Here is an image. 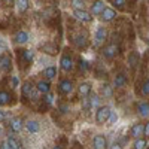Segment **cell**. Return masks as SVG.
<instances>
[{
  "label": "cell",
  "mask_w": 149,
  "mask_h": 149,
  "mask_svg": "<svg viewBox=\"0 0 149 149\" xmlns=\"http://www.w3.org/2000/svg\"><path fill=\"white\" fill-rule=\"evenodd\" d=\"M82 104H84V109H85V110L91 109V104H90V98H88V97H84V98H82Z\"/></svg>",
  "instance_id": "cell-36"
},
{
  "label": "cell",
  "mask_w": 149,
  "mask_h": 149,
  "mask_svg": "<svg viewBox=\"0 0 149 149\" xmlns=\"http://www.w3.org/2000/svg\"><path fill=\"white\" fill-rule=\"evenodd\" d=\"M6 143H8L9 149H21V143H19V140L15 139V137H12V136L6 139Z\"/></svg>",
  "instance_id": "cell-24"
},
{
  "label": "cell",
  "mask_w": 149,
  "mask_h": 149,
  "mask_svg": "<svg viewBox=\"0 0 149 149\" xmlns=\"http://www.w3.org/2000/svg\"><path fill=\"white\" fill-rule=\"evenodd\" d=\"M67 109H69V107H67V104H61V106H60L61 113H66V112H67Z\"/></svg>",
  "instance_id": "cell-39"
},
{
  "label": "cell",
  "mask_w": 149,
  "mask_h": 149,
  "mask_svg": "<svg viewBox=\"0 0 149 149\" xmlns=\"http://www.w3.org/2000/svg\"><path fill=\"white\" fill-rule=\"evenodd\" d=\"M74 43H76L78 48H85V46H86V39H85V36L78 34L76 37H74Z\"/></svg>",
  "instance_id": "cell-29"
},
{
  "label": "cell",
  "mask_w": 149,
  "mask_h": 149,
  "mask_svg": "<svg viewBox=\"0 0 149 149\" xmlns=\"http://www.w3.org/2000/svg\"><path fill=\"white\" fill-rule=\"evenodd\" d=\"M78 93L79 95L84 98V97H88L91 94V84L90 82H82L79 86H78Z\"/></svg>",
  "instance_id": "cell-16"
},
{
  "label": "cell",
  "mask_w": 149,
  "mask_h": 149,
  "mask_svg": "<svg viewBox=\"0 0 149 149\" xmlns=\"http://www.w3.org/2000/svg\"><path fill=\"white\" fill-rule=\"evenodd\" d=\"M143 128H145V124L139 122V124H134L130 130V136L134 139H140V136L143 134Z\"/></svg>",
  "instance_id": "cell-12"
},
{
  "label": "cell",
  "mask_w": 149,
  "mask_h": 149,
  "mask_svg": "<svg viewBox=\"0 0 149 149\" xmlns=\"http://www.w3.org/2000/svg\"><path fill=\"white\" fill-rule=\"evenodd\" d=\"M15 5H17V10L21 12V14H22V12H26L29 9V6H30L27 0H19V2H15Z\"/></svg>",
  "instance_id": "cell-25"
},
{
  "label": "cell",
  "mask_w": 149,
  "mask_h": 149,
  "mask_svg": "<svg viewBox=\"0 0 149 149\" xmlns=\"http://www.w3.org/2000/svg\"><path fill=\"white\" fill-rule=\"evenodd\" d=\"M106 39V29L104 27H97L95 34H94V45L98 46L100 43H103Z\"/></svg>",
  "instance_id": "cell-9"
},
{
  "label": "cell",
  "mask_w": 149,
  "mask_h": 149,
  "mask_svg": "<svg viewBox=\"0 0 149 149\" xmlns=\"http://www.w3.org/2000/svg\"><path fill=\"white\" fill-rule=\"evenodd\" d=\"M110 124H115L116 121H118V115L115 113V112L113 110H110V115H109V119H107Z\"/></svg>",
  "instance_id": "cell-33"
},
{
  "label": "cell",
  "mask_w": 149,
  "mask_h": 149,
  "mask_svg": "<svg viewBox=\"0 0 149 149\" xmlns=\"http://www.w3.org/2000/svg\"><path fill=\"white\" fill-rule=\"evenodd\" d=\"M125 0H113V2H112V5H113L116 9H119V10H124L125 9Z\"/></svg>",
  "instance_id": "cell-30"
},
{
  "label": "cell",
  "mask_w": 149,
  "mask_h": 149,
  "mask_svg": "<svg viewBox=\"0 0 149 149\" xmlns=\"http://www.w3.org/2000/svg\"><path fill=\"white\" fill-rule=\"evenodd\" d=\"M0 70L9 73L12 70V58L8 54H2L0 55Z\"/></svg>",
  "instance_id": "cell-3"
},
{
  "label": "cell",
  "mask_w": 149,
  "mask_h": 149,
  "mask_svg": "<svg viewBox=\"0 0 149 149\" xmlns=\"http://www.w3.org/2000/svg\"><path fill=\"white\" fill-rule=\"evenodd\" d=\"M34 90H36V86H33V84L30 81H26L21 85V95L22 97H30Z\"/></svg>",
  "instance_id": "cell-13"
},
{
  "label": "cell",
  "mask_w": 149,
  "mask_h": 149,
  "mask_svg": "<svg viewBox=\"0 0 149 149\" xmlns=\"http://www.w3.org/2000/svg\"><path fill=\"white\" fill-rule=\"evenodd\" d=\"M43 74H45L46 81L54 79V78L57 76V67H55V66H49V67H46L45 72H43Z\"/></svg>",
  "instance_id": "cell-20"
},
{
  "label": "cell",
  "mask_w": 149,
  "mask_h": 149,
  "mask_svg": "<svg viewBox=\"0 0 149 149\" xmlns=\"http://www.w3.org/2000/svg\"><path fill=\"white\" fill-rule=\"evenodd\" d=\"M110 115V107L109 106H98L95 110V121L97 124H104L109 119Z\"/></svg>",
  "instance_id": "cell-1"
},
{
  "label": "cell",
  "mask_w": 149,
  "mask_h": 149,
  "mask_svg": "<svg viewBox=\"0 0 149 149\" xmlns=\"http://www.w3.org/2000/svg\"><path fill=\"white\" fill-rule=\"evenodd\" d=\"M142 94L143 95H149V79H146L142 85Z\"/></svg>",
  "instance_id": "cell-32"
},
{
  "label": "cell",
  "mask_w": 149,
  "mask_h": 149,
  "mask_svg": "<svg viewBox=\"0 0 149 149\" xmlns=\"http://www.w3.org/2000/svg\"><path fill=\"white\" fill-rule=\"evenodd\" d=\"M5 118H6V115L3 113V112H2V110H0V122H2V121H3Z\"/></svg>",
  "instance_id": "cell-43"
},
{
  "label": "cell",
  "mask_w": 149,
  "mask_h": 149,
  "mask_svg": "<svg viewBox=\"0 0 149 149\" xmlns=\"http://www.w3.org/2000/svg\"><path fill=\"white\" fill-rule=\"evenodd\" d=\"M14 39H15V43H18V45H24V43H27V42H29V33H27V31H24V30H19V31L15 33Z\"/></svg>",
  "instance_id": "cell-14"
},
{
  "label": "cell",
  "mask_w": 149,
  "mask_h": 149,
  "mask_svg": "<svg viewBox=\"0 0 149 149\" xmlns=\"http://www.w3.org/2000/svg\"><path fill=\"white\" fill-rule=\"evenodd\" d=\"M10 84H12V88H17V86H18V78L17 76H12Z\"/></svg>",
  "instance_id": "cell-37"
},
{
  "label": "cell",
  "mask_w": 149,
  "mask_h": 149,
  "mask_svg": "<svg viewBox=\"0 0 149 149\" xmlns=\"http://www.w3.org/2000/svg\"><path fill=\"white\" fill-rule=\"evenodd\" d=\"M137 113L140 116H143V118L149 116V103H145V102L139 103L137 104Z\"/></svg>",
  "instance_id": "cell-19"
},
{
  "label": "cell",
  "mask_w": 149,
  "mask_h": 149,
  "mask_svg": "<svg viewBox=\"0 0 149 149\" xmlns=\"http://www.w3.org/2000/svg\"><path fill=\"white\" fill-rule=\"evenodd\" d=\"M125 84H127V76L124 73H118L113 79V85L116 88H122V86H125Z\"/></svg>",
  "instance_id": "cell-18"
},
{
  "label": "cell",
  "mask_w": 149,
  "mask_h": 149,
  "mask_svg": "<svg viewBox=\"0 0 149 149\" xmlns=\"http://www.w3.org/2000/svg\"><path fill=\"white\" fill-rule=\"evenodd\" d=\"M52 149H64V148H63V146H58V145H57V146H54Z\"/></svg>",
  "instance_id": "cell-45"
},
{
  "label": "cell",
  "mask_w": 149,
  "mask_h": 149,
  "mask_svg": "<svg viewBox=\"0 0 149 149\" xmlns=\"http://www.w3.org/2000/svg\"><path fill=\"white\" fill-rule=\"evenodd\" d=\"M143 134L146 136V137H149V121L145 124V128H143Z\"/></svg>",
  "instance_id": "cell-38"
},
{
  "label": "cell",
  "mask_w": 149,
  "mask_h": 149,
  "mask_svg": "<svg viewBox=\"0 0 149 149\" xmlns=\"http://www.w3.org/2000/svg\"><path fill=\"white\" fill-rule=\"evenodd\" d=\"M10 98H12L10 94H9L8 91L2 90V91H0V106H6V104H9Z\"/></svg>",
  "instance_id": "cell-23"
},
{
  "label": "cell",
  "mask_w": 149,
  "mask_h": 149,
  "mask_svg": "<svg viewBox=\"0 0 149 149\" xmlns=\"http://www.w3.org/2000/svg\"><path fill=\"white\" fill-rule=\"evenodd\" d=\"M73 15L76 19L82 21V22H91L93 21V15L90 14V12H86L84 9H76V10H73Z\"/></svg>",
  "instance_id": "cell-4"
},
{
  "label": "cell",
  "mask_w": 149,
  "mask_h": 149,
  "mask_svg": "<svg viewBox=\"0 0 149 149\" xmlns=\"http://www.w3.org/2000/svg\"><path fill=\"white\" fill-rule=\"evenodd\" d=\"M9 127H10L12 133H21V130L24 128V122L21 118H12L9 122Z\"/></svg>",
  "instance_id": "cell-10"
},
{
  "label": "cell",
  "mask_w": 149,
  "mask_h": 149,
  "mask_svg": "<svg viewBox=\"0 0 149 149\" xmlns=\"http://www.w3.org/2000/svg\"><path fill=\"white\" fill-rule=\"evenodd\" d=\"M72 5H73L74 10H76V9H84V2H79V0H73Z\"/></svg>",
  "instance_id": "cell-35"
},
{
  "label": "cell",
  "mask_w": 149,
  "mask_h": 149,
  "mask_svg": "<svg viewBox=\"0 0 149 149\" xmlns=\"http://www.w3.org/2000/svg\"><path fill=\"white\" fill-rule=\"evenodd\" d=\"M146 146H148L146 139H143V137L136 139V142H134V149H146Z\"/></svg>",
  "instance_id": "cell-28"
},
{
  "label": "cell",
  "mask_w": 149,
  "mask_h": 149,
  "mask_svg": "<svg viewBox=\"0 0 149 149\" xmlns=\"http://www.w3.org/2000/svg\"><path fill=\"white\" fill-rule=\"evenodd\" d=\"M104 8H106V6H104V2H102V0L94 2L93 6H91V14H93V15H100Z\"/></svg>",
  "instance_id": "cell-17"
},
{
  "label": "cell",
  "mask_w": 149,
  "mask_h": 149,
  "mask_svg": "<svg viewBox=\"0 0 149 149\" xmlns=\"http://www.w3.org/2000/svg\"><path fill=\"white\" fill-rule=\"evenodd\" d=\"M5 46H6V45H5V42H3L2 39H0V52H2L3 49H5Z\"/></svg>",
  "instance_id": "cell-42"
},
{
  "label": "cell",
  "mask_w": 149,
  "mask_h": 149,
  "mask_svg": "<svg viewBox=\"0 0 149 149\" xmlns=\"http://www.w3.org/2000/svg\"><path fill=\"white\" fill-rule=\"evenodd\" d=\"M116 52H118V46H116L115 43H110V45L104 46V49H103V57L110 60V58H113V57L116 55Z\"/></svg>",
  "instance_id": "cell-11"
},
{
  "label": "cell",
  "mask_w": 149,
  "mask_h": 149,
  "mask_svg": "<svg viewBox=\"0 0 149 149\" xmlns=\"http://www.w3.org/2000/svg\"><path fill=\"white\" fill-rule=\"evenodd\" d=\"M115 17H116V10H115L113 8H104L103 12L100 14V18H102V21H104V22L112 21Z\"/></svg>",
  "instance_id": "cell-8"
},
{
  "label": "cell",
  "mask_w": 149,
  "mask_h": 149,
  "mask_svg": "<svg viewBox=\"0 0 149 149\" xmlns=\"http://www.w3.org/2000/svg\"><path fill=\"white\" fill-rule=\"evenodd\" d=\"M21 58L26 61V63H33L34 54H33V51H30V49H24V51L21 52Z\"/></svg>",
  "instance_id": "cell-22"
},
{
  "label": "cell",
  "mask_w": 149,
  "mask_h": 149,
  "mask_svg": "<svg viewBox=\"0 0 149 149\" xmlns=\"http://www.w3.org/2000/svg\"><path fill=\"white\" fill-rule=\"evenodd\" d=\"M110 149H122V146L119 143H113V145L110 146Z\"/></svg>",
  "instance_id": "cell-41"
},
{
  "label": "cell",
  "mask_w": 149,
  "mask_h": 149,
  "mask_svg": "<svg viewBox=\"0 0 149 149\" xmlns=\"http://www.w3.org/2000/svg\"><path fill=\"white\" fill-rule=\"evenodd\" d=\"M139 60H140V57H139V54L137 52H131L130 55H128V66L131 67V69H134L136 66H137V63H139Z\"/></svg>",
  "instance_id": "cell-21"
},
{
  "label": "cell",
  "mask_w": 149,
  "mask_h": 149,
  "mask_svg": "<svg viewBox=\"0 0 149 149\" xmlns=\"http://www.w3.org/2000/svg\"><path fill=\"white\" fill-rule=\"evenodd\" d=\"M112 94H113V91H112V86H110L109 84H104V85L102 86V95H103L104 98H109V97H112Z\"/></svg>",
  "instance_id": "cell-27"
},
{
  "label": "cell",
  "mask_w": 149,
  "mask_h": 149,
  "mask_svg": "<svg viewBox=\"0 0 149 149\" xmlns=\"http://www.w3.org/2000/svg\"><path fill=\"white\" fill-rule=\"evenodd\" d=\"M36 91L39 93V94H48V93H51V82L46 81V79H42L36 84Z\"/></svg>",
  "instance_id": "cell-5"
},
{
  "label": "cell",
  "mask_w": 149,
  "mask_h": 149,
  "mask_svg": "<svg viewBox=\"0 0 149 149\" xmlns=\"http://www.w3.org/2000/svg\"><path fill=\"white\" fill-rule=\"evenodd\" d=\"M26 128H27V131L30 134H36V133H39V130H40V124L37 122L36 119H30V121L26 122Z\"/></svg>",
  "instance_id": "cell-15"
},
{
  "label": "cell",
  "mask_w": 149,
  "mask_h": 149,
  "mask_svg": "<svg viewBox=\"0 0 149 149\" xmlns=\"http://www.w3.org/2000/svg\"><path fill=\"white\" fill-rule=\"evenodd\" d=\"M90 104H91V109L93 107H98V104H100V95L98 94H95V93H93L90 97Z\"/></svg>",
  "instance_id": "cell-26"
},
{
  "label": "cell",
  "mask_w": 149,
  "mask_h": 149,
  "mask_svg": "<svg viewBox=\"0 0 149 149\" xmlns=\"http://www.w3.org/2000/svg\"><path fill=\"white\" fill-rule=\"evenodd\" d=\"M0 149H9V146H8L6 140H5V142H2V143H0Z\"/></svg>",
  "instance_id": "cell-40"
},
{
  "label": "cell",
  "mask_w": 149,
  "mask_h": 149,
  "mask_svg": "<svg viewBox=\"0 0 149 149\" xmlns=\"http://www.w3.org/2000/svg\"><path fill=\"white\" fill-rule=\"evenodd\" d=\"M3 133H5V130H3V127L0 125V136H3Z\"/></svg>",
  "instance_id": "cell-44"
},
{
  "label": "cell",
  "mask_w": 149,
  "mask_h": 149,
  "mask_svg": "<svg viewBox=\"0 0 149 149\" xmlns=\"http://www.w3.org/2000/svg\"><path fill=\"white\" fill-rule=\"evenodd\" d=\"M88 63H86V61L84 60V58H79V69L81 70H88Z\"/></svg>",
  "instance_id": "cell-34"
},
{
  "label": "cell",
  "mask_w": 149,
  "mask_h": 149,
  "mask_svg": "<svg viewBox=\"0 0 149 149\" xmlns=\"http://www.w3.org/2000/svg\"><path fill=\"white\" fill-rule=\"evenodd\" d=\"M43 102H45L48 106H51V104L54 103V94H52V93H48V94H45V97H43Z\"/></svg>",
  "instance_id": "cell-31"
},
{
  "label": "cell",
  "mask_w": 149,
  "mask_h": 149,
  "mask_svg": "<svg viewBox=\"0 0 149 149\" xmlns=\"http://www.w3.org/2000/svg\"><path fill=\"white\" fill-rule=\"evenodd\" d=\"M58 88H60V93H63V94H70L73 91V82L70 79H61L60 81V85H58Z\"/></svg>",
  "instance_id": "cell-7"
},
{
  "label": "cell",
  "mask_w": 149,
  "mask_h": 149,
  "mask_svg": "<svg viewBox=\"0 0 149 149\" xmlns=\"http://www.w3.org/2000/svg\"><path fill=\"white\" fill-rule=\"evenodd\" d=\"M21 149H26V148H21Z\"/></svg>",
  "instance_id": "cell-46"
},
{
  "label": "cell",
  "mask_w": 149,
  "mask_h": 149,
  "mask_svg": "<svg viewBox=\"0 0 149 149\" xmlns=\"http://www.w3.org/2000/svg\"><path fill=\"white\" fill-rule=\"evenodd\" d=\"M93 146H94V149H107V140H106V137H104V136H102V134L94 136Z\"/></svg>",
  "instance_id": "cell-6"
},
{
  "label": "cell",
  "mask_w": 149,
  "mask_h": 149,
  "mask_svg": "<svg viewBox=\"0 0 149 149\" xmlns=\"http://www.w3.org/2000/svg\"><path fill=\"white\" fill-rule=\"evenodd\" d=\"M60 67L63 69L64 72H70L73 69V57H72L70 52L66 51L63 55H61V58H60Z\"/></svg>",
  "instance_id": "cell-2"
}]
</instances>
